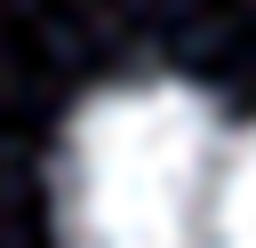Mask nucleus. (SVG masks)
<instances>
[{"mask_svg": "<svg viewBox=\"0 0 256 248\" xmlns=\"http://www.w3.org/2000/svg\"><path fill=\"white\" fill-rule=\"evenodd\" d=\"M56 248H240V136L184 80L88 96L56 152Z\"/></svg>", "mask_w": 256, "mask_h": 248, "instance_id": "1", "label": "nucleus"}, {"mask_svg": "<svg viewBox=\"0 0 256 248\" xmlns=\"http://www.w3.org/2000/svg\"><path fill=\"white\" fill-rule=\"evenodd\" d=\"M240 248H256V128L240 136Z\"/></svg>", "mask_w": 256, "mask_h": 248, "instance_id": "2", "label": "nucleus"}]
</instances>
